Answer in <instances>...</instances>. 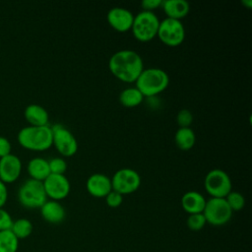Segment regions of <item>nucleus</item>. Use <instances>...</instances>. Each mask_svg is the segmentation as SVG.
<instances>
[{"mask_svg":"<svg viewBox=\"0 0 252 252\" xmlns=\"http://www.w3.org/2000/svg\"><path fill=\"white\" fill-rule=\"evenodd\" d=\"M110 72L120 81L135 83L144 70L141 55L132 49H121L113 53L108 61Z\"/></svg>","mask_w":252,"mask_h":252,"instance_id":"obj_1","label":"nucleus"},{"mask_svg":"<svg viewBox=\"0 0 252 252\" xmlns=\"http://www.w3.org/2000/svg\"><path fill=\"white\" fill-rule=\"evenodd\" d=\"M18 142L28 150L45 151L52 146L51 126H26L19 131Z\"/></svg>","mask_w":252,"mask_h":252,"instance_id":"obj_2","label":"nucleus"},{"mask_svg":"<svg viewBox=\"0 0 252 252\" xmlns=\"http://www.w3.org/2000/svg\"><path fill=\"white\" fill-rule=\"evenodd\" d=\"M169 84L167 73L160 68H147L141 72L135 82V87L144 96H155L163 92Z\"/></svg>","mask_w":252,"mask_h":252,"instance_id":"obj_3","label":"nucleus"},{"mask_svg":"<svg viewBox=\"0 0 252 252\" xmlns=\"http://www.w3.org/2000/svg\"><path fill=\"white\" fill-rule=\"evenodd\" d=\"M18 200L25 208H40L47 201L42 181L32 178L25 180L18 190Z\"/></svg>","mask_w":252,"mask_h":252,"instance_id":"obj_4","label":"nucleus"},{"mask_svg":"<svg viewBox=\"0 0 252 252\" xmlns=\"http://www.w3.org/2000/svg\"><path fill=\"white\" fill-rule=\"evenodd\" d=\"M158 26L159 20L154 12L142 10L134 16L131 30L139 41L147 42L157 35Z\"/></svg>","mask_w":252,"mask_h":252,"instance_id":"obj_5","label":"nucleus"},{"mask_svg":"<svg viewBox=\"0 0 252 252\" xmlns=\"http://www.w3.org/2000/svg\"><path fill=\"white\" fill-rule=\"evenodd\" d=\"M203 215L208 223L220 226L229 221L232 216V211L224 198L211 197L206 201Z\"/></svg>","mask_w":252,"mask_h":252,"instance_id":"obj_6","label":"nucleus"},{"mask_svg":"<svg viewBox=\"0 0 252 252\" xmlns=\"http://www.w3.org/2000/svg\"><path fill=\"white\" fill-rule=\"evenodd\" d=\"M204 186L206 191L215 198H225L232 188L229 175L220 168H214L206 174Z\"/></svg>","mask_w":252,"mask_h":252,"instance_id":"obj_7","label":"nucleus"},{"mask_svg":"<svg viewBox=\"0 0 252 252\" xmlns=\"http://www.w3.org/2000/svg\"><path fill=\"white\" fill-rule=\"evenodd\" d=\"M157 35L166 45L176 46L185 38V28L180 20L165 18L159 21Z\"/></svg>","mask_w":252,"mask_h":252,"instance_id":"obj_8","label":"nucleus"},{"mask_svg":"<svg viewBox=\"0 0 252 252\" xmlns=\"http://www.w3.org/2000/svg\"><path fill=\"white\" fill-rule=\"evenodd\" d=\"M110 179L112 190L121 195L131 194L137 191L141 185L140 174L135 169L129 167L116 170Z\"/></svg>","mask_w":252,"mask_h":252,"instance_id":"obj_9","label":"nucleus"},{"mask_svg":"<svg viewBox=\"0 0 252 252\" xmlns=\"http://www.w3.org/2000/svg\"><path fill=\"white\" fill-rule=\"evenodd\" d=\"M52 145L64 157H72L78 151V142L72 132L61 124L51 126Z\"/></svg>","mask_w":252,"mask_h":252,"instance_id":"obj_10","label":"nucleus"},{"mask_svg":"<svg viewBox=\"0 0 252 252\" xmlns=\"http://www.w3.org/2000/svg\"><path fill=\"white\" fill-rule=\"evenodd\" d=\"M42 183L46 196L54 201H60L66 198L71 190L70 181L64 174L50 173Z\"/></svg>","mask_w":252,"mask_h":252,"instance_id":"obj_11","label":"nucleus"},{"mask_svg":"<svg viewBox=\"0 0 252 252\" xmlns=\"http://www.w3.org/2000/svg\"><path fill=\"white\" fill-rule=\"evenodd\" d=\"M107 23L110 27L118 32H126L131 30L134 21L133 13L124 7H113L106 15Z\"/></svg>","mask_w":252,"mask_h":252,"instance_id":"obj_12","label":"nucleus"},{"mask_svg":"<svg viewBox=\"0 0 252 252\" xmlns=\"http://www.w3.org/2000/svg\"><path fill=\"white\" fill-rule=\"evenodd\" d=\"M22 171V161L16 155L9 154L0 158V180L4 183L16 181Z\"/></svg>","mask_w":252,"mask_h":252,"instance_id":"obj_13","label":"nucleus"},{"mask_svg":"<svg viewBox=\"0 0 252 252\" xmlns=\"http://www.w3.org/2000/svg\"><path fill=\"white\" fill-rule=\"evenodd\" d=\"M86 188L95 198L105 197L112 190L111 179L103 173H93L87 179Z\"/></svg>","mask_w":252,"mask_h":252,"instance_id":"obj_14","label":"nucleus"},{"mask_svg":"<svg viewBox=\"0 0 252 252\" xmlns=\"http://www.w3.org/2000/svg\"><path fill=\"white\" fill-rule=\"evenodd\" d=\"M39 209L41 217L49 223H60L64 220L66 217L65 209L59 203V201L47 200Z\"/></svg>","mask_w":252,"mask_h":252,"instance_id":"obj_15","label":"nucleus"},{"mask_svg":"<svg viewBox=\"0 0 252 252\" xmlns=\"http://www.w3.org/2000/svg\"><path fill=\"white\" fill-rule=\"evenodd\" d=\"M206 199L200 192L191 190L183 194L181 197V207L183 210L191 214H199L203 213L205 205H206Z\"/></svg>","mask_w":252,"mask_h":252,"instance_id":"obj_16","label":"nucleus"},{"mask_svg":"<svg viewBox=\"0 0 252 252\" xmlns=\"http://www.w3.org/2000/svg\"><path fill=\"white\" fill-rule=\"evenodd\" d=\"M167 18L181 20L190 11V5L186 0H162L161 6Z\"/></svg>","mask_w":252,"mask_h":252,"instance_id":"obj_17","label":"nucleus"},{"mask_svg":"<svg viewBox=\"0 0 252 252\" xmlns=\"http://www.w3.org/2000/svg\"><path fill=\"white\" fill-rule=\"evenodd\" d=\"M25 118L32 126H44L48 125L49 115L47 110L37 104V103H31L29 104L24 111Z\"/></svg>","mask_w":252,"mask_h":252,"instance_id":"obj_18","label":"nucleus"},{"mask_svg":"<svg viewBox=\"0 0 252 252\" xmlns=\"http://www.w3.org/2000/svg\"><path fill=\"white\" fill-rule=\"evenodd\" d=\"M28 172L31 178L43 181L50 174L48 160L40 157L32 158L28 162Z\"/></svg>","mask_w":252,"mask_h":252,"instance_id":"obj_19","label":"nucleus"},{"mask_svg":"<svg viewBox=\"0 0 252 252\" xmlns=\"http://www.w3.org/2000/svg\"><path fill=\"white\" fill-rule=\"evenodd\" d=\"M176 146L182 151L190 150L196 142V135L190 127H179L174 135Z\"/></svg>","mask_w":252,"mask_h":252,"instance_id":"obj_20","label":"nucleus"},{"mask_svg":"<svg viewBox=\"0 0 252 252\" xmlns=\"http://www.w3.org/2000/svg\"><path fill=\"white\" fill-rule=\"evenodd\" d=\"M144 95L136 87L124 89L119 94V101L126 107H134L144 100Z\"/></svg>","mask_w":252,"mask_h":252,"instance_id":"obj_21","label":"nucleus"},{"mask_svg":"<svg viewBox=\"0 0 252 252\" xmlns=\"http://www.w3.org/2000/svg\"><path fill=\"white\" fill-rule=\"evenodd\" d=\"M19 239L9 230L0 231V252H17Z\"/></svg>","mask_w":252,"mask_h":252,"instance_id":"obj_22","label":"nucleus"},{"mask_svg":"<svg viewBox=\"0 0 252 252\" xmlns=\"http://www.w3.org/2000/svg\"><path fill=\"white\" fill-rule=\"evenodd\" d=\"M11 231L18 239L27 238L32 232V223L28 219H18L13 221Z\"/></svg>","mask_w":252,"mask_h":252,"instance_id":"obj_23","label":"nucleus"},{"mask_svg":"<svg viewBox=\"0 0 252 252\" xmlns=\"http://www.w3.org/2000/svg\"><path fill=\"white\" fill-rule=\"evenodd\" d=\"M225 201L227 202L229 208L231 211H240L243 209L245 205V199L244 196L236 191H230L226 196H225Z\"/></svg>","mask_w":252,"mask_h":252,"instance_id":"obj_24","label":"nucleus"},{"mask_svg":"<svg viewBox=\"0 0 252 252\" xmlns=\"http://www.w3.org/2000/svg\"><path fill=\"white\" fill-rule=\"evenodd\" d=\"M206 223H207V221H206V219H205L203 213L191 214L188 216L187 220H186V224H187L188 228H190L191 230H194V231L201 230L205 226Z\"/></svg>","mask_w":252,"mask_h":252,"instance_id":"obj_25","label":"nucleus"},{"mask_svg":"<svg viewBox=\"0 0 252 252\" xmlns=\"http://www.w3.org/2000/svg\"><path fill=\"white\" fill-rule=\"evenodd\" d=\"M50 173L64 174L67 169V162L62 158H53L48 160Z\"/></svg>","mask_w":252,"mask_h":252,"instance_id":"obj_26","label":"nucleus"},{"mask_svg":"<svg viewBox=\"0 0 252 252\" xmlns=\"http://www.w3.org/2000/svg\"><path fill=\"white\" fill-rule=\"evenodd\" d=\"M176 121L179 127H189L193 121V115L190 110L183 108L178 111Z\"/></svg>","mask_w":252,"mask_h":252,"instance_id":"obj_27","label":"nucleus"},{"mask_svg":"<svg viewBox=\"0 0 252 252\" xmlns=\"http://www.w3.org/2000/svg\"><path fill=\"white\" fill-rule=\"evenodd\" d=\"M104 198H105L106 205L110 208H117L123 202V195H121L120 193L114 190H111Z\"/></svg>","mask_w":252,"mask_h":252,"instance_id":"obj_28","label":"nucleus"},{"mask_svg":"<svg viewBox=\"0 0 252 252\" xmlns=\"http://www.w3.org/2000/svg\"><path fill=\"white\" fill-rule=\"evenodd\" d=\"M13 221L11 215L3 208H0V231L11 229Z\"/></svg>","mask_w":252,"mask_h":252,"instance_id":"obj_29","label":"nucleus"},{"mask_svg":"<svg viewBox=\"0 0 252 252\" xmlns=\"http://www.w3.org/2000/svg\"><path fill=\"white\" fill-rule=\"evenodd\" d=\"M11 149H12V146L10 141L5 137L0 136V158H3L11 154Z\"/></svg>","mask_w":252,"mask_h":252,"instance_id":"obj_30","label":"nucleus"},{"mask_svg":"<svg viewBox=\"0 0 252 252\" xmlns=\"http://www.w3.org/2000/svg\"><path fill=\"white\" fill-rule=\"evenodd\" d=\"M162 3V0H144L142 1L141 5L143 7V10L145 11H152L157 9L158 7H160Z\"/></svg>","mask_w":252,"mask_h":252,"instance_id":"obj_31","label":"nucleus"},{"mask_svg":"<svg viewBox=\"0 0 252 252\" xmlns=\"http://www.w3.org/2000/svg\"><path fill=\"white\" fill-rule=\"evenodd\" d=\"M8 199V190L6 183L0 180V208H3V206L6 204Z\"/></svg>","mask_w":252,"mask_h":252,"instance_id":"obj_32","label":"nucleus"},{"mask_svg":"<svg viewBox=\"0 0 252 252\" xmlns=\"http://www.w3.org/2000/svg\"><path fill=\"white\" fill-rule=\"evenodd\" d=\"M242 3L245 4V5H247L248 8H250V7L252 6V1H251V0H244V1H242Z\"/></svg>","mask_w":252,"mask_h":252,"instance_id":"obj_33","label":"nucleus"}]
</instances>
